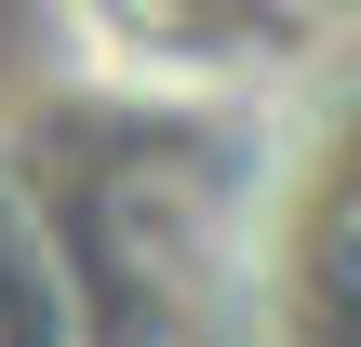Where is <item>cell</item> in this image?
Masks as SVG:
<instances>
[{
    "instance_id": "2",
    "label": "cell",
    "mask_w": 361,
    "mask_h": 347,
    "mask_svg": "<svg viewBox=\"0 0 361 347\" xmlns=\"http://www.w3.org/2000/svg\"><path fill=\"white\" fill-rule=\"evenodd\" d=\"M67 13L107 80L201 120H308L348 53V0H67Z\"/></svg>"
},
{
    "instance_id": "1",
    "label": "cell",
    "mask_w": 361,
    "mask_h": 347,
    "mask_svg": "<svg viewBox=\"0 0 361 347\" xmlns=\"http://www.w3.org/2000/svg\"><path fill=\"white\" fill-rule=\"evenodd\" d=\"M255 120L161 107L94 67L80 107L0 94V347H241V241L201 147Z\"/></svg>"
}]
</instances>
